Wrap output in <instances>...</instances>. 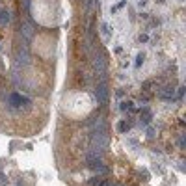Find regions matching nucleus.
Masks as SVG:
<instances>
[{"label":"nucleus","instance_id":"nucleus-4","mask_svg":"<svg viewBox=\"0 0 186 186\" xmlns=\"http://www.w3.org/2000/svg\"><path fill=\"white\" fill-rule=\"evenodd\" d=\"M30 60V56H28V49L26 47H22V49H19V52H17V65H26Z\"/></svg>","mask_w":186,"mask_h":186},{"label":"nucleus","instance_id":"nucleus-10","mask_svg":"<svg viewBox=\"0 0 186 186\" xmlns=\"http://www.w3.org/2000/svg\"><path fill=\"white\" fill-rule=\"evenodd\" d=\"M117 129H119V132H126V130L130 129V125H126V123H119V125H117Z\"/></svg>","mask_w":186,"mask_h":186},{"label":"nucleus","instance_id":"nucleus-13","mask_svg":"<svg viewBox=\"0 0 186 186\" xmlns=\"http://www.w3.org/2000/svg\"><path fill=\"white\" fill-rule=\"evenodd\" d=\"M97 186H110V181H106V179L102 181V179H101V181L97 183Z\"/></svg>","mask_w":186,"mask_h":186},{"label":"nucleus","instance_id":"nucleus-12","mask_svg":"<svg viewBox=\"0 0 186 186\" xmlns=\"http://www.w3.org/2000/svg\"><path fill=\"white\" fill-rule=\"evenodd\" d=\"M21 4H22V7H24L26 11H30V0H21Z\"/></svg>","mask_w":186,"mask_h":186},{"label":"nucleus","instance_id":"nucleus-14","mask_svg":"<svg viewBox=\"0 0 186 186\" xmlns=\"http://www.w3.org/2000/svg\"><path fill=\"white\" fill-rule=\"evenodd\" d=\"M0 184H7V179H6L4 173H0Z\"/></svg>","mask_w":186,"mask_h":186},{"label":"nucleus","instance_id":"nucleus-2","mask_svg":"<svg viewBox=\"0 0 186 186\" xmlns=\"http://www.w3.org/2000/svg\"><path fill=\"white\" fill-rule=\"evenodd\" d=\"M95 99H97V102L101 106L108 101V86H106V80H101L97 84V88H95Z\"/></svg>","mask_w":186,"mask_h":186},{"label":"nucleus","instance_id":"nucleus-5","mask_svg":"<svg viewBox=\"0 0 186 186\" xmlns=\"http://www.w3.org/2000/svg\"><path fill=\"white\" fill-rule=\"evenodd\" d=\"M91 168H93V171L97 173V175H108V173H110L108 166H104L102 162H97V164H93Z\"/></svg>","mask_w":186,"mask_h":186},{"label":"nucleus","instance_id":"nucleus-11","mask_svg":"<svg viewBox=\"0 0 186 186\" xmlns=\"http://www.w3.org/2000/svg\"><path fill=\"white\" fill-rule=\"evenodd\" d=\"M143 60H145V54H138V58H136V65L140 67L141 63H143Z\"/></svg>","mask_w":186,"mask_h":186},{"label":"nucleus","instance_id":"nucleus-15","mask_svg":"<svg viewBox=\"0 0 186 186\" xmlns=\"http://www.w3.org/2000/svg\"><path fill=\"white\" fill-rule=\"evenodd\" d=\"M99 181H101L99 177H93V179L89 181V184H91V186H97V183H99Z\"/></svg>","mask_w":186,"mask_h":186},{"label":"nucleus","instance_id":"nucleus-6","mask_svg":"<svg viewBox=\"0 0 186 186\" xmlns=\"http://www.w3.org/2000/svg\"><path fill=\"white\" fill-rule=\"evenodd\" d=\"M11 21V15H9V11H6V9H0V24H7V22Z\"/></svg>","mask_w":186,"mask_h":186},{"label":"nucleus","instance_id":"nucleus-3","mask_svg":"<svg viewBox=\"0 0 186 186\" xmlns=\"http://www.w3.org/2000/svg\"><path fill=\"white\" fill-rule=\"evenodd\" d=\"M34 34H35V30H34V26H32V24H21V35H22V39H24L26 43L32 41Z\"/></svg>","mask_w":186,"mask_h":186},{"label":"nucleus","instance_id":"nucleus-1","mask_svg":"<svg viewBox=\"0 0 186 186\" xmlns=\"http://www.w3.org/2000/svg\"><path fill=\"white\" fill-rule=\"evenodd\" d=\"M30 101L26 97H22L21 93H11L7 97V108L11 112H17V110H22V106H28Z\"/></svg>","mask_w":186,"mask_h":186},{"label":"nucleus","instance_id":"nucleus-7","mask_svg":"<svg viewBox=\"0 0 186 186\" xmlns=\"http://www.w3.org/2000/svg\"><path fill=\"white\" fill-rule=\"evenodd\" d=\"M140 117H141V121H143V123H149V121H151V112H149L147 108H143L140 112Z\"/></svg>","mask_w":186,"mask_h":186},{"label":"nucleus","instance_id":"nucleus-8","mask_svg":"<svg viewBox=\"0 0 186 186\" xmlns=\"http://www.w3.org/2000/svg\"><path fill=\"white\" fill-rule=\"evenodd\" d=\"M173 88H164V91H160V97L162 99H169V97H173Z\"/></svg>","mask_w":186,"mask_h":186},{"label":"nucleus","instance_id":"nucleus-9","mask_svg":"<svg viewBox=\"0 0 186 186\" xmlns=\"http://www.w3.org/2000/svg\"><path fill=\"white\" fill-rule=\"evenodd\" d=\"M119 108L123 110V112H126V110L130 112V110H134V106H132V102H130V101H123V102H121V106H119Z\"/></svg>","mask_w":186,"mask_h":186}]
</instances>
